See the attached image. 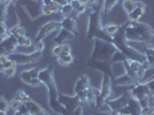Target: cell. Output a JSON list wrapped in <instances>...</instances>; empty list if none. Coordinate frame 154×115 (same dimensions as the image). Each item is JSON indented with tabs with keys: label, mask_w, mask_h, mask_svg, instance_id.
I'll list each match as a JSON object with an SVG mask.
<instances>
[{
	"label": "cell",
	"mask_w": 154,
	"mask_h": 115,
	"mask_svg": "<svg viewBox=\"0 0 154 115\" xmlns=\"http://www.w3.org/2000/svg\"><path fill=\"white\" fill-rule=\"evenodd\" d=\"M143 54L145 57V61L147 62L151 67H154V48L153 47H145Z\"/></svg>",
	"instance_id": "7402d4cb"
},
{
	"label": "cell",
	"mask_w": 154,
	"mask_h": 115,
	"mask_svg": "<svg viewBox=\"0 0 154 115\" xmlns=\"http://www.w3.org/2000/svg\"><path fill=\"white\" fill-rule=\"evenodd\" d=\"M61 29V23L60 21H57V20H53V21H48L46 22L44 26H42L39 28L38 32L36 35V42H39V40H44V39L50 36L53 32H57Z\"/></svg>",
	"instance_id": "9c48e42d"
},
{
	"label": "cell",
	"mask_w": 154,
	"mask_h": 115,
	"mask_svg": "<svg viewBox=\"0 0 154 115\" xmlns=\"http://www.w3.org/2000/svg\"><path fill=\"white\" fill-rule=\"evenodd\" d=\"M0 36L4 37V38H7V37H11L13 36L12 32L9 31L8 26H7L6 22H0Z\"/></svg>",
	"instance_id": "f1b7e54d"
},
{
	"label": "cell",
	"mask_w": 154,
	"mask_h": 115,
	"mask_svg": "<svg viewBox=\"0 0 154 115\" xmlns=\"http://www.w3.org/2000/svg\"><path fill=\"white\" fill-rule=\"evenodd\" d=\"M16 75V67H13V68H8L4 71V76L5 78H12Z\"/></svg>",
	"instance_id": "e575fe53"
},
{
	"label": "cell",
	"mask_w": 154,
	"mask_h": 115,
	"mask_svg": "<svg viewBox=\"0 0 154 115\" xmlns=\"http://www.w3.org/2000/svg\"><path fill=\"white\" fill-rule=\"evenodd\" d=\"M39 81L43 85H45L48 92V105L51 109L59 115H68L64 107L59 101V91L57 86V82L54 78V69L52 66L45 67L39 70Z\"/></svg>",
	"instance_id": "6da1fadb"
},
{
	"label": "cell",
	"mask_w": 154,
	"mask_h": 115,
	"mask_svg": "<svg viewBox=\"0 0 154 115\" xmlns=\"http://www.w3.org/2000/svg\"><path fill=\"white\" fill-rule=\"evenodd\" d=\"M57 60H58L59 64H61V66H69L74 62V57L71 53L70 54H61Z\"/></svg>",
	"instance_id": "d4e9b609"
},
{
	"label": "cell",
	"mask_w": 154,
	"mask_h": 115,
	"mask_svg": "<svg viewBox=\"0 0 154 115\" xmlns=\"http://www.w3.org/2000/svg\"><path fill=\"white\" fill-rule=\"evenodd\" d=\"M146 84L148 85L149 90L153 92V91H154V77H153V78H151L149 81H147V82H146Z\"/></svg>",
	"instance_id": "7bdbcfd3"
},
{
	"label": "cell",
	"mask_w": 154,
	"mask_h": 115,
	"mask_svg": "<svg viewBox=\"0 0 154 115\" xmlns=\"http://www.w3.org/2000/svg\"><path fill=\"white\" fill-rule=\"evenodd\" d=\"M2 40H4V37H1V36H0V44L2 43Z\"/></svg>",
	"instance_id": "681fc988"
},
{
	"label": "cell",
	"mask_w": 154,
	"mask_h": 115,
	"mask_svg": "<svg viewBox=\"0 0 154 115\" xmlns=\"http://www.w3.org/2000/svg\"><path fill=\"white\" fill-rule=\"evenodd\" d=\"M67 1H68V2H69V1H70V0H67Z\"/></svg>",
	"instance_id": "f907efd6"
},
{
	"label": "cell",
	"mask_w": 154,
	"mask_h": 115,
	"mask_svg": "<svg viewBox=\"0 0 154 115\" xmlns=\"http://www.w3.org/2000/svg\"><path fill=\"white\" fill-rule=\"evenodd\" d=\"M9 109V101H7L6 99L4 98L2 92L0 91V110H5L7 112Z\"/></svg>",
	"instance_id": "4dcf8cb0"
},
{
	"label": "cell",
	"mask_w": 154,
	"mask_h": 115,
	"mask_svg": "<svg viewBox=\"0 0 154 115\" xmlns=\"http://www.w3.org/2000/svg\"><path fill=\"white\" fill-rule=\"evenodd\" d=\"M51 2H55V4L60 5L61 7L63 6V5H66V4H68V1H67V0H51Z\"/></svg>",
	"instance_id": "f6af8a7d"
},
{
	"label": "cell",
	"mask_w": 154,
	"mask_h": 115,
	"mask_svg": "<svg viewBox=\"0 0 154 115\" xmlns=\"http://www.w3.org/2000/svg\"><path fill=\"white\" fill-rule=\"evenodd\" d=\"M130 95L127 91L125 93H123L121 96L116 97V98H109L106 101V106L108 109L113 113H122V114H129L128 110V101Z\"/></svg>",
	"instance_id": "8992f818"
},
{
	"label": "cell",
	"mask_w": 154,
	"mask_h": 115,
	"mask_svg": "<svg viewBox=\"0 0 154 115\" xmlns=\"http://www.w3.org/2000/svg\"><path fill=\"white\" fill-rule=\"evenodd\" d=\"M71 50H72L71 45L68 44V43H64V44L62 45V53H61V54H70Z\"/></svg>",
	"instance_id": "74e56055"
},
{
	"label": "cell",
	"mask_w": 154,
	"mask_h": 115,
	"mask_svg": "<svg viewBox=\"0 0 154 115\" xmlns=\"http://www.w3.org/2000/svg\"><path fill=\"white\" fill-rule=\"evenodd\" d=\"M103 31L106 32L109 37H112V38H113L116 33L120 31L121 26H117V24H115V23H108V24L103 26Z\"/></svg>",
	"instance_id": "ffe728a7"
},
{
	"label": "cell",
	"mask_w": 154,
	"mask_h": 115,
	"mask_svg": "<svg viewBox=\"0 0 154 115\" xmlns=\"http://www.w3.org/2000/svg\"><path fill=\"white\" fill-rule=\"evenodd\" d=\"M26 106L28 107V109H29V112H30L31 115H44L48 113L47 110H45V109L43 108V106L40 104L36 102L35 100H30V101L26 102Z\"/></svg>",
	"instance_id": "9a60e30c"
},
{
	"label": "cell",
	"mask_w": 154,
	"mask_h": 115,
	"mask_svg": "<svg viewBox=\"0 0 154 115\" xmlns=\"http://www.w3.org/2000/svg\"><path fill=\"white\" fill-rule=\"evenodd\" d=\"M50 7H51V11L53 14H59L61 12V6L58 5V4H55V2H51Z\"/></svg>",
	"instance_id": "8d00e7d4"
},
{
	"label": "cell",
	"mask_w": 154,
	"mask_h": 115,
	"mask_svg": "<svg viewBox=\"0 0 154 115\" xmlns=\"http://www.w3.org/2000/svg\"><path fill=\"white\" fill-rule=\"evenodd\" d=\"M21 105H22V102L20 101L19 99L15 97V98H13V99L9 101V108L13 109V112H16V110H19L20 109Z\"/></svg>",
	"instance_id": "1f68e13d"
},
{
	"label": "cell",
	"mask_w": 154,
	"mask_h": 115,
	"mask_svg": "<svg viewBox=\"0 0 154 115\" xmlns=\"http://www.w3.org/2000/svg\"><path fill=\"white\" fill-rule=\"evenodd\" d=\"M136 7L146 11V5H145V2H143V1H140V0H139V1H136Z\"/></svg>",
	"instance_id": "ee69618b"
},
{
	"label": "cell",
	"mask_w": 154,
	"mask_h": 115,
	"mask_svg": "<svg viewBox=\"0 0 154 115\" xmlns=\"http://www.w3.org/2000/svg\"><path fill=\"white\" fill-rule=\"evenodd\" d=\"M59 33L58 36L55 37V44H60V45H63L64 43H67L68 42V39H71L72 37H74V35L71 33V32L67 31V30H64V29H60L59 30Z\"/></svg>",
	"instance_id": "ac0fdd59"
},
{
	"label": "cell",
	"mask_w": 154,
	"mask_h": 115,
	"mask_svg": "<svg viewBox=\"0 0 154 115\" xmlns=\"http://www.w3.org/2000/svg\"><path fill=\"white\" fill-rule=\"evenodd\" d=\"M146 13L145 9H141V8H138L136 7L135 9L131 12L130 14H128V20L129 22H138L139 20L144 16V14Z\"/></svg>",
	"instance_id": "d6986e66"
},
{
	"label": "cell",
	"mask_w": 154,
	"mask_h": 115,
	"mask_svg": "<svg viewBox=\"0 0 154 115\" xmlns=\"http://www.w3.org/2000/svg\"><path fill=\"white\" fill-rule=\"evenodd\" d=\"M8 7L9 6H7L5 4H0V22H6Z\"/></svg>",
	"instance_id": "f546056e"
},
{
	"label": "cell",
	"mask_w": 154,
	"mask_h": 115,
	"mask_svg": "<svg viewBox=\"0 0 154 115\" xmlns=\"http://www.w3.org/2000/svg\"><path fill=\"white\" fill-rule=\"evenodd\" d=\"M43 53L33 51L31 53H20V52H14L11 53L8 58L9 60L14 61L16 64H30L33 62H38L42 60Z\"/></svg>",
	"instance_id": "52a82bcc"
},
{
	"label": "cell",
	"mask_w": 154,
	"mask_h": 115,
	"mask_svg": "<svg viewBox=\"0 0 154 115\" xmlns=\"http://www.w3.org/2000/svg\"><path fill=\"white\" fill-rule=\"evenodd\" d=\"M122 8L128 15L136 8V1L135 0H122Z\"/></svg>",
	"instance_id": "484cf974"
},
{
	"label": "cell",
	"mask_w": 154,
	"mask_h": 115,
	"mask_svg": "<svg viewBox=\"0 0 154 115\" xmlns=\"http://www.w3.org/2000/svg\"><path fill=\"white\" fill-rule=\"evenodd\" d=\"M112 93H113V78L108 75H103L101 86L99 89V96L96 100L94 108H100V107L105 106V104L110 98Z\"/></svg>",
	"instance_id": "5b68a950"
},
{
	"label": "cell",
	"mask_w": 154,
	"mask_h": 115,
	"mask_svg": "<svg viewBox=\"0 0 154 115\" xmlns=\"http://www.w3.org/2000/svg\"><path fill=\"white\" fill-rule=\"evenodd\" d=\"M17 42H16V37L15 36H11V37H7L4 38L2 43L0 44V53H4L9 55L11 53H14L17 50Z\"/></svg>",
	"instance_id": "7c38bea8"
},
{
	"label": "cell",
	"mask_w": 154,
	"mask_h": 115,
	"mask_svg": "<svg viewBox=\"0 0 154 115\" xmlns=\"http://www.w3.org/2000/svg\"><path fill=\"white\" fill-rule=\"evenodd\" d=\"M119 2V0H103V13L105 16H108L112 9L116 6V4Z\"/></svg>",
	"instance_id": "44dd1931"
},
{
	"label": "cell",
	"mask_w": 154,
	"mask_h": 115,
	"mask_svg": "<svg viewBox=\"0 0 154 115\" xmlns=\"http://www.w3.org/2000/svg\"><path fill=\"white\" fill-rule=\"evenodd\" d=\"M16 66H17V64H15L14 61H12V60H8L7 62H5V64H4V68H5V70H6V69H8V68H13V67H16Z\"/></svg>",
	"instance_id": "ab89813d"
},
{
	"label": "cell",
	"mask_w": 154,
	"mask_h": 115,
	"mask_svg": "<svg viewBox=\"0 0 154 115\" xmlns=\"http://www.w3.org/2000/svg\"><path fill=\"white\" fill-rule=\"evenodd\" d=\"M116 52H117V48L113 43L100 40V39H94L90 59L98 60V61H108L109 59H113Z\"/></svg>",
	"instance_id": "3957f363"
},
{
	"label": "cell",
	"mask_w": 154,
	"mask_h": 115,
	"mask_svg": "<svg viewBox=\"0 0 154 115\" xmlns=\"http://www.w3.org/2000/svg\"><path fill=\"white\" fill-rule=\"evenodd\" d=\"M4 71H5V68H4V64H0V73H2V74H4Z\"/></svg>",
	"instance_id": "bcb514c9"
},
{
	"label": "cell",
	"mask_w": 154,
	"mask_h": 115,
	"mask_svg": "<svg viewBox=\"0 0 154 115\" xmlns=\"http://www.w3.org/2000/svg\"><path fill=\"white\" fill-rule=\"evenodd\" d=\"M124 37L129 43H140L152 45L154 43V30L151 26L143 22H127L121 26Z\"/></svg>",
	"instance_id": "7a4b0ae2"
},
{
	"label": "cell",
	"mask_w": 154,
	"mask_h": 115,
	"mask_svg": "<svg viewBox=\"0 0 154 115\" xmlns=\"http://www.w3.org/2000/svg\"><path fill=\"white\" fill-rule=\"evenodd\" d=\"M90 15H89V23H88V30H86V37L88 39H94L96 35L100 30H103V22H101V15H103V2H98L94 6L89 7Z\"/></svg>",
	"instance_id": "277c9868"
},
{
	"label": "cell",
	"mask_w": 154,
	"mask_h": 115,
	"mask_svg": "<svg viewBox=\"0 0 154 115\" xmlns=\"http://www.w3.org/2000/svg\"><path fill=\"white\" fill-rule=\"evenodd\" d=\"M60 23H61V28L62 29L71 32L74 36H76L77 33H78L77 23L75 19H72V17H63V19L60 21Z\"/></svg>",
	"instance_id": "5bb4252c"
},
{
	"label": "cell",
	"mask_w": 154,
	"mask_h": 115,
	"mask_svg": "<svg viewBox=\"0 0 154 115\" xmlns=\"http://www.w3.org/2000/svg\"><path fill=\"white\" fill-rule=\"evenodd\" d=\"M153 48H154V43H153Z\"/></svg>",
	"instance_id": "816d5d0a"
},
{
	"label": "cell",
	"mask_w": 154,
	"mask_h": 115,
	"mask_svg": "<svg viewBox=\"0 0 154 115\" xmlns=\"http://www.w3.org/2000/svg\"><path fill=\"white\" fill-rule=\"evenodd\" d=\"M9 60V58H8V55L7 54H4V53H0V64H4L5 62H7Z\"/></svg>",
	"instance_id": "60d3db41"
},
{
	"label": "cell",
	"mask_w": 154,
	"mask_h": 115,
	"mask_svg": "<svg viewBox=\"0 0 154 115\" xmlns=\"http://www.w3.org/2000/svg\"><path fill=\"white\" fill-rule=\"evenodd\" d=\"M130 97H132L134 99L138 100V101H143L145 99H148L152 96V91L149 90L148 85L144 82L140 83H136L131 85V88L128 90Z\"/></svg>",
	"instance_id": "ba28073f"
},
{
	"label": "cell",
	"mask_w": 154,
	"mask_h": 115,
	"mask_svg": "<svg viewBox=\"0 0 154 115\" xmlns=\"http://www.w3.org/2000/svg\"><path fill=\"white\" fill-rule=\"evenodd\" d=\"M98 96H99V90L96 89V88H93V86H90L89 89L86 90V98H85V101H86V104H89L90 106L94 107Z\"/></svg>",
	"instance_id": "e0dca14e"
},
{
	"label": "cell",
	"mask_w": 154,
	"mask_h": 115,
	"mask_svg": "<svg viewBox=\"0 0 154 115\" xmlns=\"http://www.w3.org/2000/svg\"><path fill=\"white\" fill-rule=\"evenodd\" d=\"M14 115H22V114L20 113L19 110H16V112H14Z\"/></svg>",
	"instance_id": "c3c4849f"
},
{
	"label": "cell",
	"mask_w": 154,
	"mask_h": 115,
	"mask_svg": "<svg viewBox=\"0 0 154 115\" xmlns=\"http://www.w3.org/2000/svg\"><path fill=\"white\" fill-rule=\"evenodd\" d=\"M90 78L88 75H81L77 79L76 84H75V88H74V92L75 95L78 96L81 93H84L86 90L90 88Z\"/></svg>",
	"instance_id": "4fadbf2b"
},
{
	"label": "cell",
	"mask_w": 154,
	"mask_h": 115,
	"mask_svg": "<svg viewBox=\"0 0 154 115\" xmlns=\"http://www.w3.org/2000/svg\"><path fill=\"white\" fill-rule=\"evenodd\" d=\"M16 42H17L19 47H30L31 45H33V40L30 37H26V36L16 37Z\"/></svg>",
	"instance_id": "cb8c5ba5"
},
{
	"label": "cell",
	"mask_w": 154,
	"mask_h": 115,
	"mask_svg": "<svg viewBox=\"0 0 154 115\" xmlns=\"http://www.w3.org/2000/svg\"><path fill=\"white\" fill-rule=\"evenodd\" d=\"M19 112L22 115H31L30 114V112H29V109H28V107L26 106V104H22V105H21Z\"/></svg>",
	"instance_id": "f35d334b"
},
{
	"label": "cell",
	"mask_w": 154,
	"mask_h": 115,
	"mask_svg": "<svg viewBox=\"0 0 154 115\" xmlns=\"http://www.w3.org/2000/svg\"><path fill=\"white\" fill-rule=\"evenodd\" d=\"M15 97H16V98H17V99H19L22 104H26V102L32 100L31 97L29 96L26 91H23V90H19V91L16 92V96H15Z\"/></svg>",
	"instance_id": "4316f807"
},
{
	"label": "cell",
	"mask_w": 154,
	"mask_h": 115,
	"mask_svg": "<svg viewBox=\"0 0 154 115\" xmlns=\"http://www.w3.org/2000/svg\"><path fill=\"white\" fill-rule=\"evenodd\" d=\"M40 14L42 15H46V16H50L52 15V11L50 5H42V8H40Z\"/></svg>",
	"instance_id": "d590c367"
},
{
	"label": "cell",
	"mask_w": 154,
	"mask_h": 115,
	"mask_svg": "<svg viewBox=\"0 0 154 115\" xmlns=\"http://www.w3.org/2000/svg\"><path fill=\"white\" fill-rule=\"evenodd\" d=\"M20 78H21V81L26 84V85H29V86L38 88V86H40V85H43L42 82L39 81V78H30V77L22 76V75H20Z\"/></svg>",
	"instance_id": "603a6c76"
},
{
	"label": "cell",
	"mask_w": 154,
	"mask_h": 115,
	"mask_svg": "<svg viewBox=\"0 0 154 115\" xmlns=\"http://www.w3.org/2000/svg\"><path fill=\"white\" fill-rule=\"evenodd\" d=\"M0 115H7V112H5V110H0Z\"/></svg>",
	"instance_id": "7dc6e473"
},
{
	"label": "cell",
	"mask_w": 154,
	"mask_h": 115,
	"mask_svg": "<svg viewBox=\"0 0 154 115\" xmlns=\"http://www.w3.org/2000/svg\"><path fill=\"white\" fill-rule=\"evenodd\" d=\"M113 79H114V84H115L116 86H128V85L131 86V85L136 84L135 81L129 76L127 73L121 75V76L115 77V78H113Z\"/></svg>",
	"instance_id": "2e32d148"
},
{
	"label": "cell",
	"mask_w": 154,
	"mask_h": 115,
	"mask_svg": "<svg viewBox=\"0 0 154 115\" xmlns=\"http://www.w3.org/2000/svg\"><path fill=\"white\" fill-rule=\"evenodd\" d=\"M61 53H62V45L55 44L53 46V48H52V55L55 58V59H58L61 55Z\"/></svg>",
	"instance_id": "d6a6232c"
},
{
	"label": "cell",
	"mask_w": 154,
	"mask_h": 115,
	"mask_svg": "<svg viewBox=\"0 0 154 115\" xmlns=\"http://www.w3.org/2000/svg\"><path fill=\"white\" fill-rule=\"evenodd\" d=\"M72 115H83V107H82V105H79L77 108H75Z\"/></svg>",
	"instance_id": "b9f144b4"
},
{
	"label": "cell",
	"mask_w": 154,
	"mask_h": 115,
	"mask_svg": "<svg viewBox=\"0 0 154 115\" xmlns=\"http://www.w3.org/2000/svg\"><path fill=\"white\" fill-rule=\"evenodd\" d=\"M88 66L91 68H94L97 70L101 71L103 75H108L113 78V74H112V64H109L108 61H98V60H92L88 61Z\"/></svg>",
	"instance_id": "8fae6325"
},
{
	"label": "cell",
	"mask_w": 154,
	"mask_h": 115,
	"mask_svg": "<svg viewBox=\"0 0 154 115\" xmlns=\"http://www.w3.org/2000/svg\"><path fill=\"white\" fill-rule=\"evenodd\" d=\"M33 50H35L36 52H40V53H43V51L45 50V43H44V40L35 42V44H33Z\"/></svg>",
	"instance_id": "836d02e7"
},
{
	"label": "cell",
	"mask_w": 154,
	"mask_h": 115,
	"mask_svg": "<svg viewBox=\"0 0 154 115\" xmlns=\"http://www.w3.org/2000/svg\"><path fill=\"white\" fill-rule=\"evenodd\" d=\"M72 12H74V9H72V7H71L70 4L68 2V4H66V5H63V6L61 7L60 14L62 15V19H63V17H70Z\"/></svg>",
	"instance_id": "83f0119b"
},
{
	"label": "cell",
	"mask_w": 154,
	"mask_h": 115,
	"mask_svg": "<svg viewBox=\"0 0 154 115\" xmlns=\"http://www.w3.org/2000/svg\"><path fill=\"white\" fill-rule=\"evenodd\" d=\"M59 101L64 107L68 115H72L75 108H77L82 104L76 95L69 96V95H64V93H59Z\"/></svg>",
	"instance_id": "30bf717a"
}]
</instances>
